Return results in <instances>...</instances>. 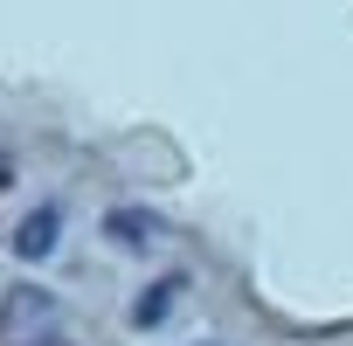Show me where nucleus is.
I'll list each match as a JSON object with an SVG mask.
<instances>
[{
  "label": "nucleus",
  "instance_id": "1",
  "mask_svg": "<svg viewBox=\"0 0 353 346\" xmlns=\"http://www.w3.org/2000/svg\"><path fill=\"white\" fill-rule=\"evenodd\" d=\"M56 243H63V208H56V201H35V208L14 222V256H21V263H42V256H56Z\"/></svg>",
  "mask_w": 353,
  "mask_h": 346
},
{
  "label": "nucleus",
  "instance_id": "2",
  "mask_svg": "<svg viewBox=\"0 0 353 346\" xmlns=\"http://www.w3.org/2000/svg\"><path fill=\"white\" fill-rule=\"evenodd\" d=\"M56 332V298L49 291H14L8 298V339L28 346V339H49Z\"/></svg>",
  "mask_w": 353,
  "mask_h": 346
},
{
  "label": "nucleus",
  "instance_id": "3",
  "mask_svg": "<svg viewBox=\"0 0 353 346\" xmlns=\"http://www.w3.org/2000/svg\"><path fill=\"white\" fill-rule=\"evenodd\" d=\"M181 291H188V277H159V284H152V291L132 305V325H139V332L166 325V312H173V298H181Z\"/></svg>",
  "mask_w": 353,
  "mask_h": 346
},
{
  "label": "nucleus",
  "instance_id": "4",
  "mask_svg": "<svg viewBox=\"0 0 353 346\" xmlns=\"http://www.w3.org/2000/svg\"><path fill=\"white\" fill-rule=\"evenodd\" d=\"M104 229H111L118 243H145V236H152V222H145V215H125V208H118V215H111Z\"/></svg>",
  "mask_w": 353,
  "mask_h": 346
},
{
  "label": "nucleus",
  "instance_id": "5",
  "mask_svg": "<svg viewBox=\"0 0 353 346\" xmlns=\"http://www.w3.org/2000/svg\"><path fill=\"white\" fill-rule=\"evenodd\" d=\"M28 346H63V339H28Z\"/></svg>",
  "mask_w": 353,
  "mask_h": 346
}]
</instances>
